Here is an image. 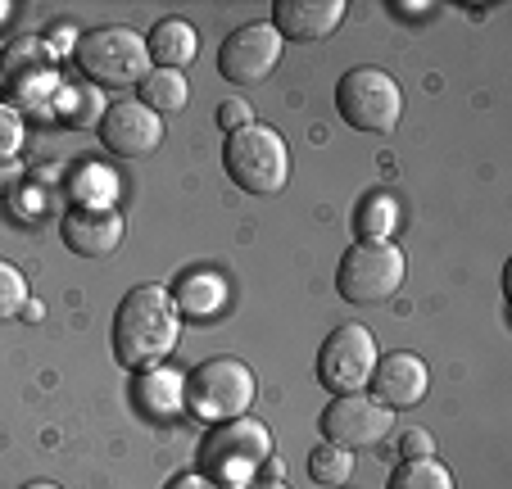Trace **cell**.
I'll use <instances>...</instances> for the list:
<instances>
[{
    "mask_svg": "<svg viewBox=\"0 0 512 489\" xmlns=\"http://www.w3.org/2000/svg\"><path fill=\"white\" fill-rule=\"evenodd\" d=\"M177 336H182L177 304L164 286H155V281L127 290L118 313H114V326H109L114 358H118V367H127V372H150V367H159L177 349Z\"/></svg>",
    "mask_w": 512,
    "mask_h": 489,
    "instance_id": "obj_1",
    "label": "cell"
},
{
    "mask_svg": "<svg viewBox=\"0 0 512 489\" xmlns=\"http://www.w3.org/2000/svg\"><path fill=\"white\" fill-rule=\"evenodd\" d=\"M259 399V381L241 358H204L186 376V413L204 426H223L236 417H250Z\"/></svg>",
    "mask_w": 512,
    "mask_h": 489,
    "instance_id": "obj_2",
    "label": "cell"
},
{
    "mask_svg": "<svg viewBox=\"0 0 512 489\" xmlns=\"http://www.w3.org/2000/svg\"><path fill=\"white\" fill-rule=\"evenodd\" d=\"M268 458H272V431L259 417H236V422L213 426L200 444L204 476L218 480L223 489H245Z\"/></svg>",
    "mask_w": 512,
    "mask_h": 489,
    "instance_id": "obj_3",
    "label": "cell"
},
{
    "mask_svg": "<svg viewBox=\"0 0 512 489\" xmlns=\"http://www.w3.org/2000/svg\"><path fill=\"white\" fill-rule=\"evenodd\" d=\"M408 277V259L399 250L395 240H358L340 254V268H336V290L345 304H386L404 290Z\"/></svg>",
    "mask_w": 512,
    "mask_h": 489,
    "instance_id": "obj_4",
    "label": "cell"
},
{
    "mask_svg": "<svg viewBox=\"0 0 512 489\" xmlns=\"http://www.w3.org/2000/svg\"><path fill=\"white\" fill-rule=\"evenodd\" d=\"M82 77L100 91H123V87H141V77L150 73V50L145 37L132 28H91L78 37L73 46Z\"/></svg>",
    "mask_w": 512,
    "mask_h": 489,
    "instance_id": "obj_5",
    "label": "cell"
},
{
    "mask_svg": "<svg viewBox=\"0 0 512 489\" xmlns=\"http://www.w3.org/2000/svg\"><path fill=\"white\" fill-rule=\"evenodd\" d=\"M223 168L245 195H277L290 177V150L277 127L254 118L223 141Z\"/></svg>",
    "mask_w": 512,
    "mask_h": 489,
    "instance_id": "obj_6",
    "label": "cell"
},
{
    "mask_svg": "<svg viewBox=\"0 0 512 489\" xmlns=\"http://www.w3.org/2000/svg\"><path fill=\"white\" fill-rule=\"evenodd\" d=\"M336 109L354 132L390 136L404 123V91H399V82L386 68L358 64L336 82Z\"/></svg>",
    "mask_w": 512,
    "mask_h": 489,
    "instance_id": "obj_7",
    "label": "cell"
},
{
    "mask_svg": "<svg viewBox=\"0 0 512 489\" xmlns=\"http://www.w3.org/2000/svg\"><path fill=\"white\" fill-rule=\"evenodd\" d=\"M377 336L363 322H340L318 349V381L331 394H363L377 372Z\"/></svg>",
    "mask_w": 512,
    "mask_h": 489,
    "instance_id": "obj_8",
    "label": "cell"
},
{
    "mask_svg": "<svg viewBox=\"0 0 512 489\" xmlns=\"http://www.w3.org/2000/svg\"><path fill=\"white\" fill-rule=\"evenodd\" d=\"M0 91L14 109H41L59 96V68L41 37H19L10 50H0Z\"/></svg>",
    "mask_w": 512,
    "mask_h": 489,
    "instance_id": "obj_9",
    "label": "cell"
},
{
    "mask_svg": "<svg viewBox=\"0 0 512 489\" xmlns=\"http://www.w3.org/2000/svg\"><path fill=\"white\" fill-rule=\"evenodd\" d=\"M318 426L327 444L358 453V449H372V444L386 440L390 426H395V413L381 408L377 399H368V394H336L327 403V413L318 417Z\"/></svg>",
    "mask_w": 512,
    "mask_h": 489,
    "instance_id": "obj_10",
    "label": "cell"
},
{
    "mask_svg": "<svg viewBox=\"0 0 512 489\" xmlns=\"http://www.w3.org/2000/svg\"><path fill=\"white\" fill-rule=\"evenodd\" d=\"M286 41L277 37L272 23H241L236 32H227L223 46H218V73L232 82V87H259L263 77H272L281 59Z\"/></svg>",
    "mask_w": 512,
    "mask_h": 489,
    "instance_id": "obj_11",
    "label": "cell"
},
{
    "mask_svg": "<svg viewBox=\"0 0 512 489\" xmlns=\"http://www.w3.org/2000/svg\"><path fill=\"white\" fill-rule=\"evenodd\" d=\"M96 132H100V145L114 159H145V154H155L159 141H164L159 114H150L141 100H114V105H105Z\"/></svg>",
    "mask_w": 512,
    "mask_h": 489,
    "instance_id": "obj_12",
    "label": "cell"
},
{
    "mask_svg": "<svg viewBox=\"0 0 512 489\" xmlns=\"http://www.w3.org/2000/svg\"><path fill=\"white\" fill-rule=\"evenodd\" d=\"M372 399L381 403V408H417V403L426 399V385H431V372H426V363L417 354H386L377 358V372H372Z\"/></svg>",
    "mask_w": 512,
    "mask_h": 489,
    "instance_id": "obj_13",
    "label": "cell"
},
{
    "mask_svg": "<svg viewBox=\"0 0 512 489\" xmlns=\"http://www.w3.org/2000/svg\"><path fill=\"white\" fill-rule=\"evenodd\" d=\"M123 213L118 209H68L59 222V236L82 259H109L123 245Z\"/></svg>",
    "mask_w": 512,
    "mask_h": 489,
    "instance_id": "obj_14",
    "label": "cell"
},
{
    "mask_svg": "<svg viewBox=\"0 0 512 489\" xmlns=\"http://www.w3.org/2000/svg\"><path fill=\"white\" fill-rule=\"evenodd\" d=\"M345 23V0H277L272 28L281 41H327Z\"/></svg>",
    "mask_w": 512,
    "mask_h": 489,
    "instance_id": "obj_15",
    "label": "cell"
},
{
    "mask_svg": "<svg viewBox=\"0 0 512 489\" xmlns=\"http://www.w3.org/2000/svg\"><path fill=\"white\" fill-rule=\"evenodd\" d=\"M168 295L177 304V317H186V322H213L227 308V277L213 268H195V272H182Z\"/></svg>",
    "mask_w": 512,
    "mask_h": 489,
    "instance_id": "obj_16",
    "label": "cell"
},
{
    "mask_svg": "<svg viewBox=\"0 0 512 489\" xmlns=\"http://www.w3.org/2000/svg\"><path fill=\"white\" fill-rule=\"evenodd\" d=\"M136 408L155 422H173L186 408V376L173 372V367H150V372H136V390H132Z\"/></svg>",
    "mask_w": 512,
    "mask_h": 489,
    "instance_id": "obj_17",
    "label": "cell"
},
{
    "mask_svg": "<svg viewBox=\"0 0 512 489\" xmlns=\"http://www.w3.org/2000/svg\"><path fill=\"white\" fill-rule=\"evenodd\" d=\"M145 50H150V64L155 68H177V73H186V68L195 64V55H200V32H195V23L168 14V19H159L155 28H150Z\"/></svg>",
    "mask_w": 512,
    "mask_h": 489,
    "instance_id": "obj_18",
    "label": "cell"
},
{
    "mask_svg": "<svg viewBox=\"0 0 512 489\" xmlns=\"http://www.w3.org/2000/svg\"><path fill=\"white\" fill-rule=\"evenodd\" d=\"M68 195H73V209H118V173L82 159L68 177Z\"/></svg>",
    "mask_w": 512,
    "mask_h": 489,
    "instance_id": "obj_19",
    "label": "cell"
},
{
    "mask_svg": "<svg viewBox=\"0 0 512 489\" xmlns=\"http://www.w3.org/2000/svg\"><path fill=\"white\" fill-rule=\"evenodd\" d=\"M186 100H191V82L177 68H150L141 77V105L150 114H177L186 109Z\"/></svg>",
    "mask_w": 512,
    "mask_h": 489,
    "instance_id": "obj_20",
    "label": "cell"
},
{
    "mask_svg": "<svg viewBox=\"0 0 512 489\" xmlns=\"http://www.w3.org/2000/svg\"><path fill=\"white\" fill-rule=\"evenodd\" d=\"M358 236L363 240H390L399 227V200L390 191H372L368 200L358 204Z\"/></svg>",
    "mask_w": 512,
    "mask_h": 489,
    "instance_id": "obj_21",
    "label": "cell"
},
{
    "mask_svg": "<svg viewBox=\"0 0 512 489\" xmlns=\"http://www.w3.org/2000/svg\"><path fill=\"white\" fill-rule=\"evenodd\" d=\"M386 489H454V476H449V467L440 458H417V462H399Z\"/></svg>",
    "mask_w": 512,
    "mask_h": 489,
    "instance_id": "obj_22",
    "label": "cell"
},
{
    "mask_svg": "<svg viewBox=\"0 0 512 489\" xmlns=\"http://www.w3.org/2000/svg\"><path fill=\"white\" fill-rule=\"evenodd\" d=\"M309 476L318 480V485H327V489L349 485V476H354V453H349V449H336V444L322 440L318 449L309 453Z\"/></svg>",
    "mask_w": 512,
    "mask_h": 489,
    "instance_id": "obj_23",
    "label": "cell"
},
{
    "mask_svg": "<svg viewBox=\"0 0 512 489\" xmlns=\"http://www.w3.org/2000/svg\"><path fill=\"white\" fill-rule=\"evenodd\" d=\"M28 277H23L14 263L0 259V322H14V317L28 308Z\"/></svg>",
    "mask_w": 512,
    "mask_h": 489,
    "instance_id": "obj_24",
    "label": "cell"
},
{
    "mask_svg": "<svg viewBox=\"0 0 512 489\" xmlns=\"http://www.w3.org/2000/svg\"><path fill=\"white\" fill-rule=\"evenodd\" d=\"M64 105H68V123H73V127H96L100 114H105V100H100L96 87L64 91Z\"/></svg>",
    "mask_w": 512,
    "mask_h": 489,
    "instance_id": "obj_25",
    "label": "cell"
},
{
    "mask_svg": "<svg viewBox=\"0 0 512 489\" xmlns=\"http://www.w3.org/2000/svg\"><path fill=\"white\" fill-rule=\"evenodd\" d=\"M23 114L10 105V100H0V163H14V154L23 150Z\"/></svg>",
    "mask_w": 512,
    "mask_h": 489,
    "instance_id": "obj_26",
    "label": "cell"
},
{
    "mask_svg": "<svg viewBox=\"0 0 512 489\" xmlns=\"http://www.w3.org/2000/svg\"><path fill=\"white\" fill-rule=\"evenodd\" d=\"M395 453L404 462H417V458H431L435 453V440H431V431H422V426H408V431H399V440H395Z\"/></svg>",
    "mask_w": 512,
    "mask_h": 489,
    "instance_id": "obj_27",
    "label": "cell"
},
{
    "mask_svg": "<svg viewBox=\"0 0 512 489\" xmlns=\"http://www.w3.org/2000/svg\"><path fill=\"white\" fill-rule=\"evenodd\" d=\"M250 123H254V109L245 105L241 96H232V100H223V105H218V127H223L227 136L241 132V127H250Z\"/></svg>",
    "mask_w": 512,
    "mask_h": 489,
    "instance_id": "obj_28",
    "label": "cell"
},
{
    "mask_svg": "<svg viewBox=\"0 0 512 489\" xmlns=\"http://www.w3.org/2000/svg\"><path fill=\"white\" fill-rule=\"evenodd\" d=\"M23 168L19 163H0V200H14V195L23 191Z\"/></svg>",
    "mask_w": 512,
    "mask_h": 489,
    "instance_id": "obj_29",
    "label": "cell"
},
{
    "mask_svg": "<svg viewBox=\"0 0 512 489\" xmlns=\"http://www.w3.org/2000/svg\"><path fill=\"white\" fill-rule=\"evenodd\" d=\"M164 489H223L218 480H209L204 471H182V476H173Z\"/></svg>",
    "mask_w": 512,
    "mask_h": 489,
    "instance_id": "obj_30",
    "label": "cell"
},
{
    "mask_svg": "<svg viewBox=\"0 0 512 489\" xmlns=\"http://www.w3.org/2000/svg\"><path fill=\"white\" fill-rule=\"evenodd\" d=\"M41 41H46L50 55H73V46H78V41H73V32H68V23H59V28L50 32V37H41Z\"/></svg>",
    "mask_w": 512,
    "mask_h": 489,
    "instance_id": "obj_31",
    "label": "cell"
},
{
    "mask_svg": "<svg viewBox=\"0 0 512 489\" xmlns=\"http://www.w3.org/2000/svg\"><path fill=\"white\" fill-rule=\"evenodd\" d=\"M41 313H46V308H41V304H37V299H28V308H23V313H19V317H28V322H37V317H41Z\"/></svg>",
    "mask_w": 512,
    "mask_h": 489,
    "instance_id": "obj_32",
    "label": "cell"
},
{
    "mask_svg": "<svg viewBox=\"0 0 512 489\" xmlns=\"http://www.w3.org/2000/svg\"><path fill=\"white\" fill-rule=\"evenodd\" d=\"M245 489H286V485H281V480H250Z\"/></svg>",
    "mask_w": 512,
    "mask_h": 489,
    "instance_id": "obj_33",
    "label": "cell"
},
{
    "mask_svg": "<svg viewBox=\"0 0 512 489\" xmlns=\"http://www.w3.org/2000/svg\"><path fill=\"white\" fill-rule=\"evenodd\" d=\"M19 489H59L55 480H28V485H19Z\"/></svg>",
    "mask_w": 512,
    "mask_h": 489,
    "instance_id": "obj_34",
    "label": "cell"
},
{
    "mask_svg": "<svg viewBox=\"0 0 512 489\" xmlns=\"http://www.w3.org/2000/svg\"><path fill=\"white\" fill-rule=\"evenodd\" d=\"M10 19V0H0V23Z\"/></svg>",
    "mask_w": 512,
    "mask_h": 489,
    "instance_id": "obj_35",
    "label": "cell"
}]
</instances>
